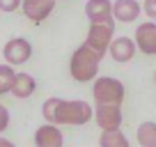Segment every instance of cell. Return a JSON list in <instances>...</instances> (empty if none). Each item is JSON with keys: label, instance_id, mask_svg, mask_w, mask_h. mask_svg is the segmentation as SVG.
Returning a JSON list of instances; mask_svg holds the SVG:
<instances>
[{"label": "cell", "instance_id": "cell-1", "mask_svg": "<svg viewBox=\"0 0 156 147\" xmlns=\"http://www.w3.org/2000/svg\"><path fill=\"white\" fill-rule=\"evenodd\" d=\"M46 122L53 124H69V127H83L94 117V110L87 101L83 99H73V101H64V99L51 97L41 106Z\"/></svg>", "mask_w": 156, "mask_h": 147}, {"label": "cell", "instance_id": "cell-2", "mask_svg": "<svg viewBox=\"0 0 156 147\" xmlns=\"http://www.w3.org/2000/svg\"><path fill=\"white\" fill-rule=\"evenodd\" d=\"M99 62H101V55L94 48H90L87 44H80L71 55V62H69V71H71V78L78 83H90V81L97 78L99 74Z\"/></svg>", "mask_w": 156, "mask_h": 147}, {"label": "cell", "instance_id": "cell-3", "mask_svg": "<svg viewBox=\"0 0 156 147\" xmlns=\"http://www.w3.org/2000/svg\"><path fill=\"white\" fill-rule=\"evenodd\" d=\"M94 101L97 103H122L124 101V85L112 76H97L94 78Z\"/></svg>", "mask_w": 156, "mask_h": 147}, {"label": "cell", "instance_id": "cell-4", "mask_svg": "<svg viewBox=\"0 0 156 147\" xmlns=\"http://www.w3.org/2000/svg\"><path fill=\"white\" fill-rule=\"evenodd\" d=\"M112 32H115V21H108V23H90L85 44H87L90 48H94L103 58V55L108 53V48H110Z\"/></svg>", "mask_w": 156, "mask_h": 147}, {"label": "cell", "instance_id": "cell-5", "mask_svg": "<svg viewBox=\"0 0 156 147\" xmlns=\"http://www.w3.org/2000/svg\"><path fill=\"white\" fill-rule=\"evenodd\" d=\"M94 120H97L99 129H103V131L119 129L122 127V108H119V103H97Z\"/></svg>", "mask_w": 156, "mask_h": 147}, {"label": "cell", "instance_id": "cell-6", "mask_svg": "<svg viewBox=\"0 0 156 147\" xmlns=\"http://www.w3.org/2000/svg\"><path fill=\"white\" fill-rule=\"evenodd\" d=\"M30 55H32V46H30V41L23 39V37H14V39H9L2 46V58H5V62L14 64V67L25 64L30 60Z\"/></svg>", "mask_w": 156, "mask_h": 147}, {"label": "cell", "instance_id": "cell-7", "mask_svg": "<svg viewBox=\"0 0 156 147\" xmlns=\"http://www.w3.org/2000/svg\"><path fill=\"white\" fill-rule=\"evenodd\" d=\"M136 46L140 53L145 55H156V23L154 21H145L136 28Z\"/></svg>", "mask_w": 156, "mask_h": 147}, {"label": "cell", "instance_id": "cell-8", "mask_svg": "<svg viewBox=\"0 0 156 147\" xmlns=\"http://www.w3.org/2000/svg\"><path fill=\"white\" fill-rule=\"evenodd\" d=\"M85 16L90 19V23H108V21H115V16H112V2L110 0H87Z\"/></svg>", "mask_w": 156, "mask_h": 147}, {"label": "cell", "instance_id": "cell-9", "mask_svg": "<svg viewBox=\"0 0 156 147\" xmlns=\"http://www.w3.org/2000/svg\"><path fill=\"white\" fill-rule=\"evenodd\" d=\"M23 14L34 23H41L44 19H48V14L55 9V0H23L21 5Z\"/></svg>", "mask_w": 156, "mask_h": 147}, {"label": "cell", "instance_id": "cell-10", "mask_svg": "<svg viewBox=\"0 0 156 147\" xmlns=\"http://www.w3.org/2000/svg\"><path fill=\"white\" fill-rule=\"evenodd\" d=\"M136 39H131V37H117V39L110 41V48H108V53H110V58L115 60V62H129V60L136 55Z\"/></svg>", "mask_w": 156, "mask_h": 147}, {"label": "cell", "instance_id": "cell-11", "mask_svg": "<svg viewBox=\"0 0 156 147\" xmlns=\"http://www.w3.org/2000/svg\"><path fill=\"white\" fill-rule=\"evenodd\" d=\"M62 142H64L62 131L53 122H46L44 127H39L37 133H34V145L37 147H60Z\"/></svg>", "mask_w": 156, "mask_h": 147}, {"label": "cell", "instance_id": "cell-12", "mask_svg": "<svg viewBox=\"0 0 156 147\" xmlns=\"http://www.w3.org/2000/svg\"><path fill=\"white\" fill-rule=\"evenodd\" d=\"M112 16L122 23H133L140 16V2L138 0H117L112 2Z\"/></svg>", "mask_w": 156, "mask_h": 147}, {"label": "cell", "instance_id": "cell-13", "mask_svg": "<svg viewBox=\"0 0 156 147\" xmlns=\"http://www.w3.org/2000/svg\"><path fill=\"white\" fill-rule=\"evenodd\" d=\"M34 88H37V83H34V78L30 76V74H16V78H14V83H12L9 92L14 94L16 99H28V97H32Z\"/></svg>", "mask_w": 156, "mask_h": 147}, {"label": "cell", "instance_id": "cell-14", "mask_svg": "<svg viewBox=\"0 0 156 147\" xmlns=\"http://www.w3.org/2000/svg\"><path fill=\"white\" fill-rule=\"evenodd\" d=\"M138 142L142 147H156V122H142L138 127Z\"/></svg>", "mask_w": 156, "mask_h": 147}, {"label": "cell", "instance_id": "cell-15", "mask_svg": "<svg viewBox=\"0 0 156 147\" xmlns=\"http://www.w3.org/2000/svg\"><path fill=\"white\" fill-rule=\"evenodd\" d=\"M103 147H129V138L124 136L119 129H112V131H103L99 138Z\"/></svg>", "mask_w": 156, "mask_h": 147}, {"label": "cell", "instance_id": "cell-16", "mask_svg": "<svg viewBox=\"0 0 156 147\" xmlns=\"http://www.w3.org/2000/svg\"><path fill=\"white\" fill-rule=\"evenodd\" d=\"M16 78V71H14V64L5 62L0 64V94H5L12 90V83H14Z\"/></svg>", "mask_w": 156, "mask_h": 147}, {"label": "cell", "instance_id": "cell-17", "mask_svg": "<svg viewBox=\"0 0 156 147\" xmlns=\"http://www.w3.org/2000/svg\"><path fill=\"white\" fill-rule=\"evenodd\" d=\"M23 5V0H0V12H16Z\"/></svg>", "mask_w": 156, "mask_h": 147}, {"label": "cell", "instance_id": "cell-18", "mask_svg": "<svg viewBox=\"0 0 156 147\" xmlns=\"http://www.w3.org/2000/svg\"><path fill=\"white\" fill-rule=\"evenodd\" d=\"M9 127V110H7L2 103H0V133Z\"/></svg>", "mask_w": 156, "mask_h": 147}, {"label": "cell", "instance_id": "cell-19", "mask_svg": "<svg viewBox=\"0 0 156 147\" xmlns=\"http://www.w3.org/2000/svg\"><path fill=\"white\" fill-rule=\"evenodd\" d=\"M145 14L149 19H156V0H145Z\"/></svg>", "mask_w": 156, "mask_h": 147}, {"label": "cell", "instance_id": "cell-20", "mask_svg": "<svg viewBox=\"0 0 156 147\" xmlns=\"http://www.w3.org/2000/svg\"><path fill=\"white\" fill-rule=\"evenodd\" d=\"M0 145H7V147H9L12 142H9V140H5V138H0Z\"/></svg>", "mask_w": 156, "mask_h": 147}, {"label": "cell", "instance_id": "cell-21", "mask_svg": "<svg viewBox=\"0 0 156 147\" xmlns=\"http://www.w3.org/2000/svg\"><path fill=\"white\" fill-rule=\"evenodd\" d=\"M154 81H156V76H154Z\"/></svg>", "mask_w": 156, "mask_h": 147}]
</instances>
